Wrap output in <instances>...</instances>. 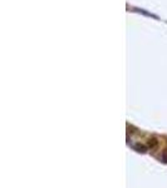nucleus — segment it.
<instances>
[{
    "label": "nucleus",
    "mask_w": 167,
    "mask_h": 188,
    "mask_svg": "<svg viewBox=\"0 0 167 188\" xmlns=\"http://www.w3.org/2000/svg\"><path fill=\"white\" fill-rule=\"evenodd\" d=\"M162 161L165 162V163H167V149L162 152Z\"/></svg>",
    "instance_id": "7ed1b4c3"
},
{
    "label": "nucleus",
    "mask_w": 167,
    "mask_h": 188,
    "mask_svg": "<svg viewBox=\"0 0 167 188\" xmlns=\"http://www.w3.org/2000/svg\"><path fill=\"white\" fill-rule=\"evenodd\" d=\"M133 148H134V150H137V152H140V153H146V150H147V148L143 146V144H134Z\"/></svg>",
    "instance_id": "f257e3e1"
},
{
    "label": "nucleus",
    "mask_w": 167,
    "mask_h": 188,
    "mask_svg": "<svg viewBox=\"0 0 167 188\" xmlns=\"http://www.w3.org/2000/svg\"><path fill=\"white\" fill-rule=\"evenodd\" d=\"M157 143H158V142H157V139H156V138H152V139H150L148 146L151 147V148H155V147L157 146Z\"/></svg>",
    "instance_id": "f03ea898"
}]
</instances>
